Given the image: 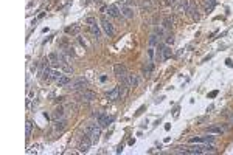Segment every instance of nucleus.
<instances>
[{"mask_svg": "<svg viewBox=\"0 0 233 155\" xmlns=\"http://www.w3.org/2000/svg\"><path fill=\"white\" fill-rule=\"evenodd\" d=\"M89 137H90V135L86 134V135H84V138L79 141V146H78L79 152H87L89 149H90V146H92V143H93V141H92V138H89Z\"/></svg>", "mask_w": 233, "mask_h": 155, "instance_id": "obj_2", "label": "nucleus"}, {"mask_svg": "<svg viewBox=\"0 0 233 155\" xmlns=\"http://www.w3.org/2000/svg\"><path fill=\"white\" fill-rule=\"evenodd\" d=\"M62 76V73L59 70H51V81H58Z\"/></svg>", "mask_w": 233, "mask_h": 155, "instance_id": "obj_25", "label": "nucleus"}, {"mask_svg": "<svg viewBox=\"0 0 233 155\" xmlns=\"http://www.w3.org/2000/svg\"><path fill=\"white\" fill-rule=\"evenodd\" d=\"M132 3L135 5V0H128V5H132Z\"/></svg>", "mask_w": 233, "mask_h": 155, "instance_id": "obj_37", "label": "nucleus"}, {"mask_svg": "<svg viewBox=\"0 0 233 155\" xmlns=\"http://www.w3.org/2000/svg\"><path fill=\"white\" fill-rule=\"evenodd\" d=\"M148 56H149V60L154 59V48H149L148 50Z\"/></svg>", "mask_w": 233, "mask_h": 155, "instance_id": "obj_31", "label": "nucleus"}, {"mask_svg": "<svg viewBox=\"0 0 233 155\" xmlns=\"http://www.w3.org/2000/svg\"><path fill=\"white\" fill-rule=\"evenodd\" d=\"M113 121V118L112 116H107V115H104V113H100V116H98V126L100 127H107L110 123Z\"/></svg>", "mask_w": 233, "mask_h": 155, "instance_id": "obj_5", "label": "nucleus"}, {"mask_svg": "<svg viewBox=\"0 0 233 155\" xmlns=\"http://www.w3.org/2000/svg\"><path fill=\"white\" fill-rule=\"evenodd\" d=\"M86 23H87V25H95L96 20L93 17H87V19H86Z\"/></svg>", "mask_w": 233, "mask_h": 155, "instance_id": "obj_30", "label": "nucleus"}, {"mask_svg": "<svg viewBox=\"0 0 233 155\" xmlns=\"http://www.w3.org/2000/svg\"><path fill=\"white\" fill-rule=\"evenodd\" d=\"M90 31H92V34H93V36L96 37V39H98V37L101 36V31H100V26H98V25H96V23H95V25H90Z\"/></svg>", "mask_w": 233, "mask_h": 155, "instance_id": "obj_19", "label": "nucleus"}, {"mask_svg": "<svg viewBox=\"0 0 233 155\" xmlns=\"http://www.w3.org/2000/svg\"><path fill=\"white\" fill-rule=\"evenodd\" d=\"M230 121H232V123H233V115H232V116H230Z\"/></svg>", "mask_w": 233, "mask_h": 155, "instance_id": "obj_38", "label": "nucleus"}, {"mask_svg": "<svg viewBox=\"0 0 233 155\" xmlns=\"http://www.w3.org/2000/svg\"><path fill=\"white\" fill-rule=\"evenodd\" d=\"M166 43H168V45H170V43L172 45V43H174V37H172V36H168V37H166Z\"/></svg>", "mask_w": 233, "mask_h": 155, "instance_id": "obj_33", "label": "nucleus"}, {"mask_svg": "<svg viewBox=\"0 0 233 155\" xmlns=\"http://www.w3.org/2000/svg\"><path fill=\"white\" fill-rule=\"evenodd\" d=\"M214 5H216V0H205V11L210 13V11L214 8Z\"/></svg>", "mask_w": 233, "mask_h": 155, "instance_id": "obj_20", "label": "nucleus"}, {"mask_svg": "<svg viewBox=\"0 0 233 155\" xmlns=\"http://www.w3.org/2000/svg\"><path fill=\"white\" fill-rule=\"evenodd\" d=\"M190 143H204V140H202V137H196V138H191Z\"/></svg>", "mask_w": 233, "mask_h": 155, "instance_id": "obj_29", "label": "nucleus"}, {"mask_svg": "<svg viewBox=\"0 0 233 155\" xmlns=\"http://www.w3.org/2000/svg\"><path fill=\"white\" fill-rule=\"evenodd\" d=\"M171 54H172V51H171L170 45H166V47H163V48H162V56H163V60L170 59V58H171Z\"/></svg>", "mask_w": 233, "mask_h": 155, "instance_id": "obj_13", "label": "nucleus"}, {"mask_svg": "<svg viewBox=\"0 0 233 155\" xmlns=\"http://www.w3.org/2000/svg\"><path fill=\"white\" fill-rule=\"evenodd\" d=\"M42 78H44V81H51V70L48 67H44V70H42Z\"/></svg>", "mask_w": 233, "mask_h": 155, "instance_id": "obj_18", "label": "nucleus"}, {"mask_svg": "<svg viewBox=\"0 0 233 155\" xmlns=\"http://www.w3.org/2000/svg\"><path fill=\"white\" fill-rule=\"evenodd\" d=\"M96 98V95H95V92H90V90H84L78 95V99L79 101H83V102H90V101H93V99Z\"/></svg>", "mask_w": 233, "mask_h": 155, "instance_id": "obj_1", "label": "nucleus"}, {"mask_svg": "<svg viewBox=\"0 0 233 155\" xmlns=\"http://www.w3.org/2000/svg\"><path fill=\"white\" fill-rule=\"evenodd\" d=\"M101 26H103V30L106 31L107 36H113V26L106 17H101Z\"/></svg>", "mask_w": 233, "mask_h": 155, "instance_id": "obj_4", "label": "nucleus"}, {"mask_svg": "<svg viewBox=\"0 0 233 155\" xmlns=\"http://www.w3.org/2000/svg\"><path fill=\"white\" fill-rule=\"evenodd\" d=\"M100 134H101V129H100V126H98V127L95 126L93 129H92V132L89 134V135H90V138H92V141H93V143H96V141H98Z\"/></svg>", "mask_w": 233, "mask_h": 155, "instance_id": "obj_10", "label": "nucleus"}, {"mask_svg": "<svg viewBox=\"0 0 233 155\" xmlns=\"http://www.w3.org/2000/svg\"><path fill=\"white\" fill-rule=\"evenodd\" d=\"M64 127H66V119H56L55 121V130H64Z\"/></svg>", "mask_w": 233, "mask_h": 155, "instance_id": "obj_15", "label": "nucleus"}, {"mask_svg": "<svg viewBox=\"0 0 233 155\" xmlns=\"http://www.w3.org/2000/svg\"><path fill=\"white\" fill-rule=\"evenodd\" d=\"M68 84H72V79H70V76H61L58 79V85L59 87H66V85H68Z\"/></svg>", "mask_w": 233, "mask_h": 155, "instance_id": "obj_11", "label": "nucleus"}, {"mask_svg": "<svg viewBox=\"0 0 233 155\" xmlns=\"http://www.w3.org/2000/svg\"><path fill=\"white\" fill-rule=\"evenodd\" d=\"M67 34H78L79 33V25H73V26H67L66 28Z\"/></svg>", "mask_w": 233, "mask_h": 155, "instance_id": "obj_16", "label": "nucleus"}, {"mask_svg": "<svg viewBox=\"0 0 233 155\" xmlns=\"http://www.w3.org/2000/svg\"><path fill=\"white\" fill-rule=\"evenodd\" d=\"M155 34L157 36H163V30H162V28H155Z\"/></svg>", "mask_w": 233, "mask_h": 155, "instance_id": "obj_34", "label": "nucleus"}, {"mask_svg": "<svg viewBox=\"0 0 233 155\" xmlns=\"http://www.w3.org/2000/svg\"><path fill=\"white\" fill-rule=\"evenodd\" d=\"M62 70L66 71V73H73V68H72V67H68L67 64H64V65H62Z\"/></svg>", "mask_w": 233, "mask_h": 155, "instance_id": "obj_28", "label": "nucleus"}, {"mask_svg": "<svg viewBox=\"0 0 233 155\" xmlns=\"http://www.w3.org/2000/svg\"><path fill=\"white\" fill-rule=\"evenodd\" d=\"M31 129H33V124L28 121V123H26V130H25V135H26V137L31 135Z\"/></svg>", "mask_w": 233, "mask_h": 155, "instance_id": "obj_27", "label": "nucleus"}, {"mask_svg": "<svg viewBox=\"0 0 233 155\" xmlns=\"http://www.w3.org/2000/svg\"><path fill=\"white\" fill-rule=\"evenodd\" d=\"M216 95H218V92H211V93H210V98H214Z\"/></svg>", "mask_w": 233, "mask_h": 155, "instance_id": "obj_35", "label": "nucleus"}, {"mask_svg": "<svg viewBox=\"0 0 233 155\" xmlns=\"http://www.w3.org/2000/svg\"><path fill=\"white\" fill-rule=\"evenodd\" d=\"M188 8H190V0H179V5L176 6L179 13H188Z\"/></svg>", "mask_w": 233, "mask_h": 155, "instance_id": "obj_7", "label": "nucleus"}, {"mask_svg": "<svg viewBox=\"0 0 233 155\" xmlns=\"http://www.w3.org/2000/svg\"><path fill=\"white\" fill-rule=\"evenodd\" d=\"M121 16H124V17H128V19H131V17H134V11L129 8V6H123V8H121Z\"/></svg>", "mask_w": 233, "mask_h": 155, "instance_id": "obj_12", "label": "nucleus"}, {"mask_svg": "<svg viewBox=\"0 0 233 155\" xmlns=\"http://www.w3.org/2000/svg\"><path fill=\"white\" fill-rule=\"evenodd\" d=\"M207 132H208V134L218 135V134H222V129H221V127H218V126H210V127H207Z\"/></svg>", "mask_w": 233, "mask_h": 155, "instance_id": "obj_17", "label": "nucleus"}, {"mask_svg": "<svg viewBox=\"0 0 233 155\" xmlns=\"http://www.w3.org/2000/svg\"><path fill=\"white\" fill-rule=\"evenodd\" d=\"M48 60H50L53 65H58L59 64V56L56 53H51V54H48Z\"/></svg>", "mask_w": 233, "mask_h": 155, "instance_id": "obj_22", "label": "nucleus"}, {"mask_svg": "<svg viewBox=\"0 0 233 155\" xmlns=\"http://www.w3.org/2000/svg\"><path fill=\"white\" fill-rule=\"evenodd\" d=\"M151 6V0H142V11H149Z\"/></svg>", "mask_w": 233, "mask_h": 155, "instance_id": "obj_24", "label": "nucleus"}, {"mask_svg": "<svg viewBox=\"0 0 233 155\" xmlns=\"http://www.w3.org/2000/svg\"><path fill=\"white\" fill-rule=\"evenodd\" d=\"M188 13H190V16H191V19H193V20H199V19H200V14H199V9H197V5H194L193 2H190Z\"/></svg>", "mask_w": 233, "mask_h": 155, "instance_id": "obj_6", "label": "nucleus"}, {"mask_svg": "<svg viewBox=\"0 0 233 155\" xmlns=\"http://www.w3.org/2000/svg\"><path fill=\"white\" fill-rule=\"evenodd\" d=\"M106 13L110 16V17H118V16H120V13L121 11L118 9V6L117 5H109V6L106 8Z\"/></svg>", "mask_w": 233, "mask_h": 155, "instance_id": "obj_8", "label": "nucleus"}, {"mask_svg": "<svg viewBox=\"0 0 233 155\" xmlns=\"http://www.w3.org/2000/svg\"><path fill=\"white\" fill-rule=\"evenodd\" d=\"M115 75L118 76V79H120V78H124L128 75V71H126V67H124V65H115Z\"/></svg>", "mask_w": 233, "mask_h": 155, "instance_id": "obj_9", "label": "nucleus"}, {"mask_svg": "<svg viewBox=\"0 0 233 155\" xmlns=\"http://www.w3.org/2000/svg\"><path fill=\"white\" fill-rule=\"evenodd\" d=\"M87 87V81L84 79V78H79L78 81H75L70 84V88H72L73 92H78V90H84V88Z\"/></svg>", "mask_w": 233, "mask_h": 155, "instance_id": "obj_3", "label": "nucleus"}, {"mask_svg": "<svg viewBox=\"0 0 233 155\" xmlns=\"http://www.w3.org/2000/svg\"><path fill=\"white\" fill-rule=\"evenodd\" d=\"M172 25H174V17L166 16V17L163 19V26L165 28H172Z\"/></svg>", "mask_w": 233, "mask_h": 155, "instance_id": "obj_14", "label": "nucleus"}, {"mask_svg": "<svg viewBox=\"0 0 233 155\" xmlns=\"http://www.w3.org/2000/svg\"><path fill=\"white\" fill-rule=\"evenodd\" d=\"M151 71H152V60H149V64L143 68V75H145V78L151 76Z\"/></svg>", "mask_w": 233, "mask_h": 155, "instance_id": "obj_21", "label": "nucleus"}, {"mask_svg": "<svg viewBox=\"0 0 233 155\" xmlns=\"http://www.w3.org/2000/svg\"><path fill=\"white\" fill-rule=\"evenodd\" d=\"M227 65H229V67H232V65H233V62H232V59H227Z\"/></svg>", "mask_w": 233, "mask_h": 155, "instance_id": "obj_36", "label": "nucleus"}, {"mask_svg": "<svg viewBox=\"0 0 233 155\" xmlns=\"http://www.w3.org/2000/svg\"><path fill=\"white\" fill-rule=\"evenodd\" d=\"M157 41H159L157 34H151V37H149V47H154L155 43H157Z\"/></svg>", "mask_w": 233, "mask_h": 155, "instance_id": "obj_26", "label": "nucleus"}, {"mask_svg": "<svg viewBox=\"0 0 233 155\" xmlns=\"http://www.w3.org/2000/svg\"><path fill=\"white\" fill-rule=\"evenodd\" d=\"M53 116H55V119H61L62 116H64V109H62V107L56 109L55 112H53Z\"/></svg>", "mask_w": 233, "mask_h": 155, "instance_id": "obj_23", "label": "nucleus"}, {"mask_svg": "<svg viewBox=\"0 0 233 155\" xmlns=\"http://www.w3.org/2000/svg\"><path fill=\"white\" fill-rule=\"evenodd\" d=\"M202 140H204V143H211L214 140V137H202Z\"/></svg>", "mask_w": 233, "mask_h": 155, "instance_id": "obj_32", "label": "nucleus"}]
</instances>
